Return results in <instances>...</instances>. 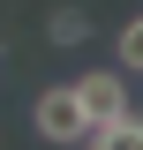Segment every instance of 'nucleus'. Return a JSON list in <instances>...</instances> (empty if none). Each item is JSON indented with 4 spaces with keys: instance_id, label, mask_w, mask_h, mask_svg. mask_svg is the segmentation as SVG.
Segmentation results:
<instances>
[{
    "instance_id": "obj_1",
    "label": "nucleus",
    "mask_w": 143,
    "mask_h": 150,
    "mask_svg": "<svg viewBox=\"0 0 143 150\" xmlns=\"http://www.w3.org/2000/svg\"><path fill=\"white\" fill-rule=\"evenodd\" d=\"M30 128L45 135V143H83V98H75V83H60V90H38V105H30Z\"/></svg>"
},
{
    "instance_id": "obj_2",
    "label": "nucleus",
    "mask_w": 143,
    "mask_h": 150,
    "mask_svg": "<svg viewBox=\"0 0 143 150\" xmlns=\"http://www.w3.org/2000/svg\"><path fill=\"white\" fill-rule=\"evenodd\" d=\"M75 98H83V120L128 112V83H121V75H75Z\"/></svg>"
},
{
    "instance_id": "obj_3",
    "label": "nucleus",
    "mask_w": 143,
    "mask_h": 150,
    "mask_svg": "<svg viewBox=\"0 0 143 150\" xmlns=\"http://www.w3.org/2000/svg\"><path fill=\"white\" fill-rule=\"evenodd\" d=\"M83 143H90V150H143V112L128 105V112H113V120H90Z\"/></svg>"
},
{
    "instance_id": "obj_4",
    "label": "nucleus",
    "mask_w": 143,
    "mask_h": 150,
    "mask_svg": "<svg viewBox=\"0 0 143 150\" xmlns=\"http://www.w3.org/2000/svg\"><path fill=\"white\" fill-rule=\"evenodd\" d=\"M45 38H53V45H83V38H90V15H83V8H60V15L45 23Z\"/></svg>"
},
{
    "instance_id": "obj_5",
    "label": "nucleus",
    "mask_w": 143,
    "mask_h": 150,
    "mask_svg": "<svg viewBox=\"0 0 143 150\" xmlns=\"http://www.w3.org/2000/svg\"><path fill=\"white\" fill-rule=\"evenodd\" d=\"M121 68H136V75H143V15H128V23H121Z\"/></svg>"
}]
</instances>
